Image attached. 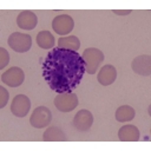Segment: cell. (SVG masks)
Wrapping results in <instances>:
<instances>
[{
    "label": "cell",
    "mask_w": 151,
    "mask_h": 151,
    "mask_svg": "<svg viewBox=\"0 0 151 151\" xmlns=\"http://www.w3.org/2000/svg\"><path fill=\"white\" fill-rule=\"evenodd\" d=\"M7 100H8V92L4 86H1L0 87V109L6 106Z\"/></svg>",
    "instance_id": "obj_19"
},
{
    "label": "cell",
    "mask_w": 151,
    "mask_h": 151,
    "mask_svg": "<svg viewBox=\"0 0 151 151\" xmlns=\"http://www.w3.org/2000/svg\"><path fill=\"white\" fill-rule=\"evenodd\" d=\"M112 12L118 15H127L131 13V9H112Z\"/></svg>",
    "instance_id": "obj_20"
},
{
    "label": "cell",
    "mask_w": 151,
    "mask_h": 151,
    "mask_svg": "<svg viewBox=\"0 0 151 151\" xmlns=\"http://www.w3.org/2000/svg\"><path fill=\"white\" fill-rule=\"evenodd\" d=\"M118 137L122 142H137L139 139V130L134 125H124L119 129Z\"/></svg>",
    "instance_id": "obj_13"
},
{
    "label": "cell",
    "mask_w": 151,
    "mask_h": 151,
    "mask_svg": "<svg viewBox=\"0 0 151 151\" xmlns=\"http://www.w3.org/2000/svg\"><path fill=\"white\" fill-rule=\"evenodd\" d=\"M42 139L44 142H66L67 137L59 127L52 126V127H48L44 132Z\"/></svg>",
    "instance_id": "obj_14"
},
{
    "label": "cell",
    "mask_w": 151,
    "mask_h": 151,
    "mask_svg": "<svg viewBox=\"0 0 151 151\" xmlns=\"http://www.w3.org/2000/svg\"><path fill=\"white\" fill-rule=\"evenodd\" d=\"M73 27H74V21L67 14H60L55 17L52 21V28L54 29V32H57L60 35L68 34L73 29Z\"/></svg>",
    "instance_id": "obj_6"
},
{
    "label": "cell",
    "mask_w": 151,
    "mask_h": 151,
    "mask_svg": "<svg viewBox=\"0 0 151 151\" xmlns=\"http://www.w3.org/2000/svg\"><path fill=\"white\" fill-rule=\"evenodd\" d=\"M37 44L44 50H48L54 46V38L48 31H41L37 34Z\"/></svg>",
    "instance_id": "obj_16"
},
{
    "label": "cell",
    "mask_w": 151,
    "mask_h": 151,
    "mask_svg": "<svg viewBox=\"0 0 151 151\" xmlns=\"http://www.w3.org/2000/svg\"><path fill=\"white\" fill-rule=\"evenodd\" d=\"M132 70L143 77H149L151 74V57L147 54L136 57L131 63Z\"/></svg>",
    "instance_id": "obj_9"
},
{
    "label": "cell",
    "mask_w": 151,
    "mask_h": 151,
    "mask_svg": "<svg viewBox=\"0 0 151 151\" xmlns=\"http://www.w3.org/2000/svg\"><path fill=\"white\" fill-rule=\"evenodd\" d=\"M8 45L9 47L19 53H24L27 52L31 46H32V38L28 34L25 33H19V32H14L9 35L8 38Z\"/></svg>",
    "instance_id": "obj_3"
},
{
    "label": "cell",
    "mask_w": 151,
    "mask_h": 151,
    "mask_svg": "<svg viewBox=\"0 0 151 151\" xmlns=\"http://www.w3.org/2000/svg\"><path fill=\"white\" fill-rule=\"evenodd\" d=\"M31 107V100L25 94H18L13 98L11 104V111L15 117H25Z\"/></svg>",
    "instance_id": "obj_7"
},
{
    "label": "cell",
    "mask_w": 151,
    "mask_h": 151,
    "mask_svg": "<svg viewBox=\"0 0 151 151\" xmlns=\"http://www.w3.org/2000/svg\"><path fill=\"white\" fill-rule=\"evenodd\" d=\"M24 79H25V73L19 67H11L9 70L5 71L1 76L2 83L11 87H18L24 83Z\"/></svg>",
    "instance_id": "obj_8"
},
{
    "label": "cell",
    "mask_w": 151,
    "mask_h": 151,
    "mask_svg": "<svg viewBox=\"0 0 151 151\" xmlns=\"http://www.w3.org/2000/svg\"><path fill=\"white\" fill-rule=\"evenodd\" d=\"M17 24L22 29H33L37 25V15L31 11H22L17 18Z\"/></svg>",
    "instance_id": "obj_12"
},
{
    "label": "cell",
    "mask_w": 151,
    "mask_h": 151,
    "mask_svg": "<svg viewBox=\"0 0 151 151\" xmlns=\"http://www.w3.org/2000/svg\"><path fill=\"white\" fill-rule=\"evenodd\" d=\"M58 47L61 48H67V50H73L78 51L80 47V41L76 35H68V37H63L58 40Z\"/></svg>",
    "instance_id": "obj_17"
},
{
    "label": "cell",
    "mask_w": 151,
    "mask_h": 151,
    "mask_svg": "<svg viewBox=\"0 0 151 151\" xmlns=\"http://www.w3.org/2000/svg\"><path fill=\"white\" fill-rule=\"evenodd\" d=\"M117 78V70L114 66L112 65H105L100 68L99 73H98V81L99 84L104 85V86H109L111 85Z\"/></svg>",
    "instance_id": "obj_11"
},
{
    "label": "cell",
    "mask_w": 151,
    "mask_h": 151,
    "mask_svg": "<svg viewBox=\"0 0 151 151\" xmlns=\"http://www.w3.org/2000/svg\"><path fill=\"white\" fill-rule=\"evenodd\" d=\"M93 123V116L88 110H80L73 118V126L79 131H87Z\"/></svg>",
    "instance_id": "obj_10"
},
{
    "label": "cell",
    "mask_w": 151,
    "mask_h": 151,
    "mask_svg": "<svg viewBox=\"0 0 151 151\" xmlns=\"http://www.w3.org/2000/svg\"><path fill=\"white\" fill-rule=\"evenodd\" d=\"M85 60L73 50L52 48L42 63V77L58 94L72 92L85 73Z\"/></svg>",
    "instance_id": "obj_1"
},
{
    "label": "cell",
    "mask_w": 151,
    "mask_h": 151,
    "mask_svg": "<svg viewBox=\"0 0 151 151\" xmlns=\"http://www.w3.org/2000/svg\"><path fill=\"white\" fill-rule=\"evenodd\" d=\"M51 119H52L51 110L47 109L46 106H38L37 109H34L29 118V123L33 127L42 129V127H46L51 123Z\"/></svg>",
    "instance_id": "obj_4"
},
{
    "label": "cell",
    "mask_w": 151,
    "mask_h": 151,
    "mask_svg": "<svg viewBox=\"0 0 151 151\" xmlns=\"http://www.w3.org/2000/svg\"><path fill=\"white\" fill-rule=\"evenodd\" d=\"M134 116H136L134 109L129 105H123L118 107L116 111V119L118 122H130L134 118Z\"/></svg>",
    "instance_id": "obj_15"
},
{
    "label": "cell",
    "mask_w": 151,
    "mask_h": 151,
    "mask_svg": "<svg viewBox=\"0 0 151 151\" xmlns=\"http://www.w3.org/2000/svg\"><path fill=\"white\" fill-rule=\"evenodd\" d=\"M83 59L85 60V71L88 74H94L97 72V70L99 68V66L101 65V63L104 61V53L94 47H90L86 48L83 52Z\"/></svg>",
    "instance_id": "obj_2"
},
{
    "label": "cell",
    "mask_w": 151,
    "mask_h": 151,
    "mask_svg": "<svg viewBox=\"0 0 151 151\" xmlns=\"http://www.w3.org/2000/svg\"><path fill=\"white\" fill-rule=\"evenodd\" d=\"M54 105L61 112H70L78 106V97L72 92L60 93L54 98Z\"/></svg>",
    "instance_id": "obj_5"
},
{
    "label": "cell",
    "mask_w": 151,
    "mask_h": 151,
    "mask_svg": "<svg viewBox=\"0 0 151 151\" xmlns=\"http://www.w3.org/2000/svg\"><path fill=\"white\" fill-rule=\"evenodd\" d=\"M9 61V54L8 52L4 48V47H0V68H4Z\"/></svg>",
    "instance_id": "obj_18"
}]
</instances>
